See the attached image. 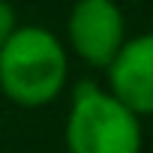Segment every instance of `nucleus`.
Wrapping results in <instances>:
<instances>
[{"label": "nucleus", "mask_w": 153, "mask_h": 153, "mask_svg": "<svg viewBox=\"0 0 153 153\" xmlns=\"http://www.w3.org/2000/svg\"><path fill=\"white\" fill-rule=\"evenodd\" d=\"M69 78L63 39L39 24H18L0 48V93L21 108L51 105Z\"/></svg>", "instance_id": "1"}, {"label": "nucleus", "mask_w": 153, "mask_h": 153, "mask_svg": "<svg viewBox=\"0 0 153 153\" xmlns=\"http://www.w3.org/2000/svg\"><path fill=\"white\" fill-rule=\"evenodd\" d=\"M63 141L66 153H141V117L123 108L102 84L78 81L72 90Z\"/></svg>", "instance_id": "2"}, {"label": "nucleus", "mask_w": 153, "mask_h": 153, "mask_svg": "<svg viewBox=\"0 0 153 153\" xmlns=\"http://www.w3.org/2000/svg\"><path fill=\"white\" fill-rule=\"evenodd\" d=\"M126 39V15L117 0H75L72 3L66 18V45L81 63L105 69Z\"/></svg>", "instance_id": "3"}, {"label": "nucleus", "mask_w": 153, "mask_h": 153, "mask_svg": "<svg viewBox=\"0 0 153 153\" xmlns=\"http://www.w3.org/2000/svg\"><path fill=\"white\" fill-rule=\"evenodd\" d=\"M105 90L135 117H153V30L123 42L105 66Z\"/></svg>", "instance_id": "4"}, {"label": "nucleus", "mask_w": 153, "mask_h": 153, "mask_svg": "<svg viewBox=\"0 0 153 153\" xmlns=\"http://www.w3.org/2000/svg\"><path fill=\"white\" fill-rule=\"evenodd\" d=\"M18 30V12L9 0H0V48L9 42V36Z\"/></svg>", "instance_id": "5"}]
</instances>
